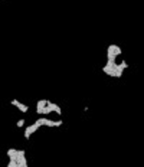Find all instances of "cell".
Returning a JSON list of instances; mask_svg holds the SVG:
<instances>
[{"mask_svg": "<svg viewBox=\"0 0 144 167\" xmlns=\"http://www.w3.org/2000/svg\"><path fill=\"white\" fill-rule=\"evenodd\" d=\"M35 123H38L39 127H61V125L64 124L62 120H56V121H53V120H49V118H46V117L38 118Z\"/></svg>", "mask_w": 144, "mask_h": 167, "instance_id": "3", "label": "cell"}, {"mask_svg": "<svg viewBox=\"0 0 144 167\" xmlns=\"http://www.w3.org/2000/svg\"><path fill=\"white\" fill-rule=\"evenodd\" d=\"M121 53H122V49H121L118 45H110L108 48H107V62H118V58L121 56Z\"/></svg>", "mask_w": 144, "mask_h": 167, "instance_id": "2", "label": "cell"}, {"mask_svg": "<svg viewBox=\"0 0 144 167\" xmlns=\"http://www.w3.org/2000/svg\"><path fill=\"white\" fill-rule=\"evenodd\" d=\"M10 104H12L13 107H16L20 112H27V111H29V107H27L26 104H22L20 101H17V100H12L10 101Z\"/></svg>", "mask_w": 144, "mask_h": 167, "instance_id": "5", "label": "cell"}, {"mask_svg": "<svg viewBox=\"0 0 144 167\" xmlns=\"http://www.w3.org/2000/svg\"><path fill=\"white\" fill-rule=\"evenodd\" d=\"M50 108L53 109V112H55V114H58L59 117L62 115V109H61V107H59V105H56L55 102H52V101H50Z\"/></svg>", "mask_w": 144, "mask_h": 167, "instance_id": "7", "label": "cell"}, {"mask_svg": "<svg viewBox=\"0 0 144 167\" xmlns=\"http://www.w3.org/2000/svg\"><path fill=\"white\" fill-rule=\"evenodd\" d=\"M128 68V64L125 59H121L118 62H107L105 64V67H102V72H104L105 75L111 76V78H121L122 74H124V71Z\"/></svg>", "mask_w": 144, "mask_h": 167, "instance_id": "1", "label": "cell"}, {"mask_svg": "<svg viewBox=\"0 0 144 167\" xmlns=\"http://www.w3.org/2000/svg\"><path fill=\"white\" fill-rule=\"evenodd\" d=\"M38 128H39V124H38V123H33V124H30L29 127H26V130H24V134H23L24 140H29V138L32 137V134L38 131Z\"/></svg>", "mask_w": 144, "mask_h": 167, "instance_id": "4", "label": "cell"}, {"mask_svg": "<svg viewBox=\"0 0 144 167\" xmlns=\"http://www.w3.org/2000/svg\"><path fill=\"white\" fill-rule=\"evenodd\" d=\"M16 125H17V128H22V127L24 125V120H23V118H22V120H19V121L16 123Z\"/></svg>", "mask_w": 144, "mask_h": 167, "instance_id": "8", "label": "cell"}, {"mask_svg": "<svg viewBox=\"0 0 144 167\" xmlns=\"http://www.w3.org/2000/svg\"><path fill=\"white\" fill-rule=\"evenodd\" d=\"M49 104V100H39L36 102V111H39V109H43L45 107H48Z\"/></svg>", "mask_w": 144, "mask_h": 167, "instance_id": "6", "label": "cell"}]
</instances>
